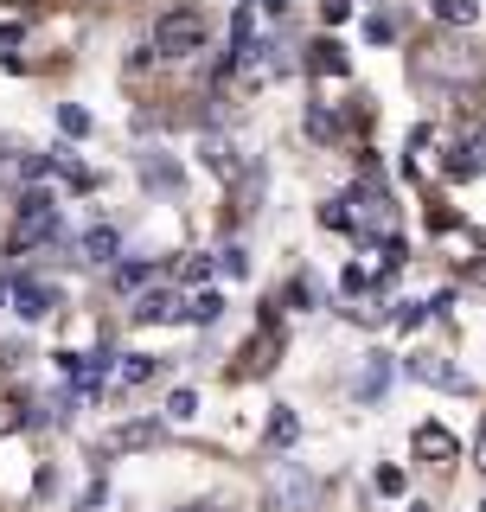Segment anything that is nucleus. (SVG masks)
I'll return each instance as SVG.
<instances>
[{
    "mask_svg": "<svg viewBox=\"0 0 486 512\" xmlns=\"http://www.w3.org/2000/svg\"><path fill=\"white\" fill-rule=\"evenodd\" d=\"M205 39H212V26H205L199 7H167L154 20V52L160 58H192V52H205Z\"/></svg>",
    "mask_w": 486,
    "mask_h": 512,
    "instance_id": "nucleus-1",
    "label": "nucleus"
},
{
    "mask_svg": "<svg viewBox=\"0 0 486 512\" xmlns=\"http://www.w3.org/2000/svg\"><path fill=\"white\" fill-rule=\"evenodd\" d=\"M263 493H269V512H314L320 506V480L307 474L301 461H275Z\"/></svg>",
    "mask_w": 486,
    "mask_h": 512,
    "instance_id": "nucleus-2",
    "label": "nucleus"
},
{
    "mask_svg": "<svg viewBox=\"0 0 486 512\" xmlns=\"http://www.w3.org/2000/svg\"><path fill=\"white\" fill-rule=\"evenodd\" d=\"M52 237H58V205L45 199V192H26V199H20V218H13L7 250H32V244H52Z\"/></svg>",
    "mask_w": 486,
    "mask_h": 512,
    "instance_id": "nucleus-3",
    "label": "nucleus"
},
{
    "mask_svg": "<svg viewBox=\"0 0 486 512\" xmlns=\"http://www.w3.org/2000/svg\"><path fill=\"white\" fill-rule=\"evenodd\" d=\"M7 295H13V314L20 320H45L58 308V288H45V282H13Z\"/></svg>",
    "mask_w": 486,
    "mask_h": 512,
    "instance_id": "nucleus-4",
    "label": "nucleus"
},
{
    "mask_svg": "<svg viewBox=\"0 0 486 512\" xmlns=\"http://www.w3.org/2000/svg\"><path fill=\"white\" fill-rule=\"evenodd\" d=\"M135 320H141V327H154V320H180V301H173L167 288H148V295L135 301Z\"/></svg>",
    "mask_w": 486,
    "mask_h": 512,
    "instance_id": "nucleus-5",
    "label": "nucleus"
},
{
    "mask_svg": "<svg viewBox=\"0 0 486 512\" xmlns=\"http://www.w3.org/2000/svg\"><path fill=\"white\" fill-rule=\"evenodd\" d=\"M416 448H423V455H435V461H455V455H461V442L448 436L442 423H423V429H416Z\"/></svg>",
    "mask_w": 486,
    "mask_h": 512,
    "instance_id": "nucleus-6",
    "label": "nucleus"
},
{
    "mask_svg": "<svg viewBox=\"0 0 486 512\" xmlns=\"http://www.w3.org/2000/svg\"><path fill=\"white\" fill-rule=\"evenodd\" d=\"M122 237L109 231V224H96V231H84V263H116Z\"/></svg>",
    "mask_w": 486,
    "mask_h": 512,
    "instance_id": "nucleus-7",
    "label": "nucleus"
},
{
    "mask_svg": "<svg viewBox=\"0 0 486 512\" xmlns=\"http://www.w3.org/2000/svg\"><path fill=\"white\" fill-rule=\"evenodd\" d=\"M180 314H186V320H199V327H212V320L224 314V295H218V288H205V295H192Z\"/></svg>",
    "mask_w": 486,
    "mask_h": 512,
    "instance_id": "nucleus-8",
    "label": "nucleus"
},
{
    "mask_svg": "<svg viewBox=\"0 0 486 512\" xmlns=\"http://www.w3.org/2000/svg\"><path fill=\"white\" fill-rule=\"evenodd\" d=\"M416 378L442 384V391H461V372H455V365H442V359H416Z\"/></svg>",
    "mask_w": 486,
    "mask_h": 512,
    "instance_id": "nucleus-9",
    "label": "nucleus"
},
{
    "mask_svg": "<svg viewBox=\"0 0 486 512\" xmlns=\"http://www.w3.org/2000/svg\"><path fill=\"white\" fill-rule=\"evenodd\" d=\"M116 378H122V384H148V378H154V359H148V352H128V359L116 365Z\"/></svg>",
    "mask_w": 486,
    "mask_h": 512,
    "instance_id": "nucleus-10",
    "label": "nucleus"
},
{
    "mask_svg": "<svg viewBox=\"0 0 486 512\" xmlns=\"http://www.w3.org/2000/svg\"><path fill=\"white\" fill-rule=\"evenodd\" d=\"M307 64H314V71H333V77H346V52H339L333 39H320V45H314V58H307Z\"/></svg>",
    "mask_w": 486,
    "mask_h": 512,
    "instance_id": "nucleus-11",
    "label": "nucleus"
},
{
    "mask_svg": "<svg viewBox=\"0 0 486 512\" xmlns=\"http://www.w3.org/2000/svg\"><path fill=\"white\" fill-rule=\"evenodd\" d=\"M435 13H442L448 26H474V20H480V7H474V0H435Z\"/></svg>",
    "mask_w": 486,
    "mask_h": 512,
    "instance_id": "nucleus-12",
    "label": "nucleus"
},
{
    "mask_svg": "<svg viewBox=\"0 0 486 512\" xmlns=\"http://www.w3.org/2000/svg\"><path fill=\"white\" fill-rule=\"evenodd\" d=\"M486 167V141L474 135V141H467V148H461V160H455V173H461V180H467V173H480Z\"/></svg>",
    "mask_w": 486,
    "mask_h": 512,
    "instance_id": "nucleus-13",
    "label": "nucleus"
},
{
    "mask_svg": "<svg viewBox=\"0 0 486 512\" xmlns=\"http://www.w3.org/2000/svg\"><path fill=\"white\" fill-rule=\"evenodd\" d=\"M384 384H391V365H384V359H371V372L359 378V397H378Z\"/></svg>",
    "mask_w": 486,
    "mask_h": 512,
    "instance_id": "nucleus-14",
    "label": "nucleus"
},
{
    "mask_svg": "<svg viewBox=\"0 0 486 512\" xmlns=\"http://www.w3.org/2000/svg\"><path fill=\"white\" fill-rule=\"evenodd\" d=\"M141 173H148V186H180V173H173L167 160H141Z\"/></svg>",
    "mask_w": 486,
    "mask_h": 512,
    "instance_id": "nucleus-15",
    "label": "nucleus"
},
{
    "mask_svg": "<svg viewBox=\"0 0 486 512\" xmlns=\"http://www.w3.org/2000/svg\"><path fill=\"white\" fill-rule=\"evenodd\" d=\"M141 282H148V263H122L116 269V288H141Z\"/></svg>",
    "mask_w": 486,
    "mask_h": 512,
    "instance_id": "nucleus-16",
    "label": "nucleus"
},
{
    "mask_svg": "<svg viewBox=\"0 0 486 512\" xmlns=\"http://www.w3.org/2000/svg\"><path fill=\"white\" fill-rule=\"evenodd\" d=\"M192 410H199V397H192V391H173V397H167V416H180V423H186Z\"/></svg>",
    "mask_w": 486,
    "mask_h": 512,
    "instance_id": "nucleus-17",
    "label": "nucleus"
},
{
    "mask_svg": "<svg viewBox=\"0 0 486 512\" xmlns=\"http://www.w3.org/2000/svg\"><path fill=\"white\" fill-rule=\"evenodd\" d=\"M58 122H64V135H90V116H84V109H58Z\"/></svg>",
    "mask_w": 486,
    "mask_h": 512,
    "instance_id": "nucleus-18",
    "label": "nucleus"
},
{
    "mask_svg": "<svg viewBox=\"0 0 486 512\" xmlns=\"http://www.w3.org/2000/svg\"><path fill=\"white\" fill-rule=\"evenodd\" d=\"M269 442H295V416H288V410L269 423Z\"/></svg>",
    "mask_w": 486,
    "mask_h": 512,
    "instance_id": "nucleus-19",
    "label": "nucleus"
},
{
    "mask_svg": "<svg viewBox=\"0 0 486 512\" xmlns=\"http://www.w3.org/2000/svg\"><path fill=\"white\" fill-rule=\"evenodd\" d=\"M378 493H403V474L397 468H378Z\"/></svg>",
    "mask_w": 486,
    "mask_h": 512,
    "instance_id": "nucleus-20",
    "label": "nucleus"
},
{
    "mask_svg": "<svg viewBox=\"0 0 486 512\" xmlns=\"http://www.w3.org/2000/svg\"><path fill=\"white\" fill-rule=\"evenodd\" d=\"M320 13H327V26H339V20H346V13H352V0H327V7H320Z\"/></svg>",
    "mask_w": 486,
    "mask_h": 512,
    "instance_id": "nucleus-21",
    "label": "nucleus"
},
{
    "mask_svg": "<svg viewBox=\"0 0 486 512\" xmlns=\"http://www.w3.org/2000/svg\"><path fill=\"white\" fill-rule=\"evenodd\" d=\"M480 512H486V500H480Z\"/></svg>",
    "mask_w": 486,
    "mask_h": 512,
    "instance_id": "nucleus-22",
    "label": "nucleus"
}]
</instances>
